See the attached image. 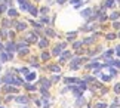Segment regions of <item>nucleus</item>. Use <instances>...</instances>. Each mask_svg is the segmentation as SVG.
I'll return each instance as SVG.
<instances>
[{"mask_svg":"<svg viewBox=\"0 0 120 108\" xmlns=\"http://www.w3.org/2000/svg\"><path fill=\"white\" fill-rule=\"evenodd\" d=\"M119 55H120V53H119Z\"/></svg>","mask_w":120,"mask_h":108,"instance_id":"nucleus-4","label":"nucleus"},{"mask_svg":"<svg viewBox=\"0 0 120 108\" xmlns=\"http://www.w3.org/2000/svg\"><path fill=\"white\" fill-rule=\"evenodd\" d=\"M117 18H119V13L117 12H113L111 13V19H117Z\"/></svg>","mask_w":120,"mask_h":108,"instance_id":"nucleus-1","label":"nucleus"},{"mask_svg":"<svg viewBox=\"0 0 120 108\" xmlns=\"http://www.w3.org/2000/svg\"><path fill=\"white\" fill-rule=\"evenodd\" d=\"M113 3H114V0H108V2H107V6H113Z\"/></svg>","mask_w":120,"mask_h":108,"instance_id":"nucleus-3","label":"nucleus"},{"mask_svg":"<svg viewBox=\"0 0 120 108\" xmlns=\"http://www.w3.org/2000/svg\"><path fill=\"white\" fill-rule=\"evenodd\" d=\"M89 13H90V9H87V11H85V12L82 13V15H83V16H86V15H89Z\"/></svg>","mask_w":120,"mask_h":108,"instance_id":"nucleus-2","label":"nucleus"}]
</instances>
